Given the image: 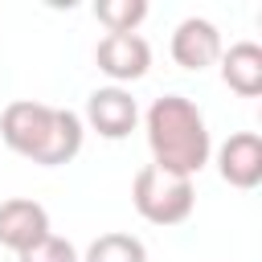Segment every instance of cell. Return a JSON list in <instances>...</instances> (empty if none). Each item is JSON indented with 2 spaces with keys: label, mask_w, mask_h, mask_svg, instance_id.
<instances>
[{
  "label": "cell",
  "mask_w": 262,
  "mask_h": 262,
  "mask_svg": "<svg viewBox=\"0 0 262 262\" xmlns=\"http://www.w3.org/2000/svg\"><path fill=\"white\" fill-rule=\"evenodd\" d=\"M94 16L106 25V33H135L147 16V0H98Z\"/></svg>",
  "instance_id": "11"
},
{
  "label": "cell",
  "mask_w": 262,
  "mask_h": 262,
  "mask_svg": "<svg viewBox=\"0 0 262 262\" xmlns=\"http://www.w3.org/2000/svg\"><path fill=\"white\" fill-rule=\"evenodd\" d=\"M172 57H176L180 70H196V74L205 66H213L221 57V33H217V25L205 20V16H184L176 25V33H172Z\"/></svg>",
  "instance_id": "7"
},
{
  "label": "cell",
  "mask_w": 262,
  "mask_h": 262,
  "mask_svg": "<svg viewBox=\"0 0 262 262\" xmlns=\"http://www.w3.org/2000/svg\"><path fill=\"white\" fill-rule=\"evenodd\" d=\"M41 237H49V213H45V205H37L29 196H12V201L0 205V246L4 250L25 254Z\"/></svg>",
  "instance_id": "6"
},
{
  "label": "cell",
  "mask_w": 262,
  "mask_h": 262,
  "mask_svg": "<svg viewBox=\"0 0 262 262\" xmlns=\"http://www.w3.org/2000/svg\"><path fill=\"white\" fill-rule=\"evenodd\" d=\"M217 172L233 188H258V180H262V139L254 131H233L217 147Z\"/></svg>",
  "instance_id": "8"
},
{
  "label": "cell",
  "mask_w": 262,
  "mask_h": 262,
  "mask_svg": "<svg viewBox=\"0 0 262 262\" xmlns=\"http://www.w3.org/2000/svg\"><path fill=\"white\" fill-rule=\"evenodd\" d=\"M82 262H147V246L135 237V233H98Z\"/></svg>",
  "instance_id": "10"
},
{
  "label": "cell",
  "mask_w": 262,
  "mask_h": 262,
  "mask_svg": "<svg viewBox=\"0 0 262 262\" xmlns=\"http://www.w3.org/2000/svg\"><path fill=\"white\" fill-rule=\"evenodd\" d=\"M20 262H82L78 258V250H74V242H66V237H57V233H49V237H41L37 246H29L25 254H16Z\"/></svg>",
  "instance_id": "12"
},
{
  "label": "cell",
  "mask_w": 262,
  "mask_h": 262,
  "mask_svg": "<svg viewBox=\"0 0 262 262\" xmlns=\"http://www.w3.org/2000/svg\"><path fill=\"white\" fill-rule=\"evenodd\" d=\"M86 123L102 139H127L135 131V123H139V106H135L131 90H123V86H98L86 98Z\"/></svg>",
  "instance_id": "5"
},
{
  "label": "cell",
  "mask_w": 262,
  "mask_h": 262,
  "mask_svg": "<svg viewBox=\"0 0 262 262\" xmlns=\"http://www.w3.org/2000/svg\"><path fill=\"white\" fill-rule=\"evenodd\" d=\"M94 61L98 70L119 86V82H135L147 74L151 66V45L139 37V33H106L98 45H94Z\"/></svg>",
  "instance_id": "4"
},
{
  "label": "cell",
  "mask_w": 262,
  "mask_h": 262,
  "mask_svg": "<svg viewBox=\"0 0 262 262\" xmlns=\"http://www.w3.org/2000/svg\"><path fill=\"white\" fill-rule=\"evenodd\" d=\"M221 82L242 94V98H258L262 94V49L254 41H237L229 49H221Z\"/></svg>",
  "instance_id": "9"
},
{
  "label": "cell",
  "mask_w": 262,
  "mask_h": 262,
  "mask_svg": "<svg viewBox=\"0 0 262 262\" xmlns=\"http://www.w3.org/2000/svg\"><path fill=\"white\" fill-rule=\"evenodd\" d=\"M131 201H135V213L151 225H180L192 217V205H196V192H192V180L188 176H176V172H164L156 164H143L131 180Z\"/></svg>",
  "instance_id": "3"
},
{
  "label": "cell",
  "mask_w": 262,
  "mask_h": 262,
  "mask_svg": "<svg viewBox=\"0 0 262 262\" xmlns=\"http://www.w3.org/2000/svg\"><path fill=\"white\" fill-rule=\"evenodd\" d=\"M0 139L16 156H25L33 164L57 168V164H70L82 151L86 123L70 106H49V102H33V98H16L0 115Z\"/></svg>",
  "instance_id": "1"
},
{
  "label": "cell",
  "mask_w": 262,
  "mask_h": 262,
  "mask_svg": "<svg viewBox=\"0 0 262 262\" xmlns=\"http://www.w3.org/2000/svg\"><path fill=\"white\" fill-rule=\"evenodd\" d=\"M143 131H147L151 164L164 168V172H176V176L192 180L213 156V139H209V127H205V115L184 94L156 98L147 106V115H143Z\"/></svg>",
  "instance_id": "2"
}]
</instances>
